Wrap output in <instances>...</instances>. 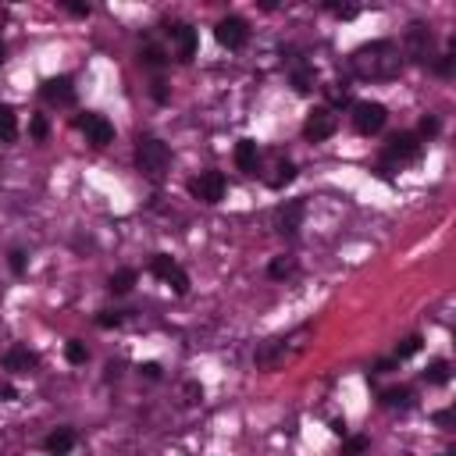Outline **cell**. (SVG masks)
Wrapping results in <instances>:
<instances>
[{
    "mask_svg": "<svg viewBox=\"0 0 456 456\" xmlns=\"http://www.w3.org/2000/svg\"><path fill=\"white\" fill-rule=\"evenodd\" d=\"M33 136H36V139H43V136H47V121H43V118H36V121H33Z\"/></svg>",
    "mask_w": 456,
    "mask_h": 456,
    "instance_id": "e575fe53",
    "label": "cell"
},
{
    "mask_svg": "<svg viewBox=\"0 0 456 456\" xmlns=\"http://www.w3.org/2000/svg\"><path fill=\"white\" fill-rule=\"evenodd\" d=\"M8 264H11L15 275H22V271H25V253H22V250H11V260H8Z\"/></svg>",
    "mask_w": 456,
    "mask_h": 456,
    "instance_id": "4dcf8cb0",
    "label": "cell"
},
{
    "mask_svg": "<svg viewBox=\"0 0 456 456\" xmlns=\"http://www.w3.org/2000/svg\"><path fill=\"white\" fill-rule=\"evenodd\" d=\"M136 271L132 267H121V271H114L111 275V282H107V289L114 292V296H125V292H132V285H136Z\"/></svg>",
    "mask_w": 456,
    "mask_h": 456,
    "instance_id": "d6986e66",
    "label": "cell"
},
{
    "mask_svg": "<svg viewBox=\"0 0 456 456\" xmlns=\"http://www.w3.org/2000/svg\"><path fill=\"white\" fill-rule=\"evenodd\" d=\"M435 72H439V75H453V54H442V61L435 65Z\"/></svg>",
    "mask_w": 456,
    "mask_h": 456,
    "instance_id": "1f68e13d",
    "label": "cell"
},
{
    "mask_svg": "<svg viewBox=\"0 0 456 456\" xmlns=\"http://www.w3.org/2000/svg\"><path fill=\"white\" fill-rule=\"evenodd\" d=\"M368 446H371V442L363 439V435H353V439H346V442H343V456H360Z\"/></svg>",
    "mask_w": 456,
    "mask_h": 456,
    "instance_id": "484cf974",
    "label": "cell"
},
{
    "mask_svg": "<svg viewBox=\"0 0 456 456\" xmlns=\"http://www.w3.org/2000/svg\"><path fill=\"white\" fill-rule=\"evenodd\" d=\"M214 40L221 47H228V50H242V47H246V40H250V29H246V22H242V18L228 15V18H221L214 25Z\"/></svg>",
    "mask_w": 456,
    "mask_h": 456,
    "instance_id": "52a82bcc",
    "label": "cell"
},
{
    "mask_svg": "<svg viewBox=\"0 0 456 456\" xmlns=\"http://www.w3.org/2000/svg\"><path fill=\"white\" fill-rule=\"evenodd\" d=\"M97 324H100V328H118V324H121V314H118V310H100Z\"/></svg>",
    "mask_w": 456,
    "mask_h": 456,
    "instance_id": "f1b7e54d",
    "label": "cell"
},
{
    "mask_svg": "<svg viewBox=\"0 0 456 456\" xmlns=\"http://www.w3.org/2000/svg\"><path fill=\"white\" fill-rule=\"evenodd\" d=\"M349 68L363 82H388V79H396L403 72V57H400L396 43L375 40V43H360L349 54Z\"/></svg>",
    "mask_w": 456,
    "mask_h": 456,
    "instance_id": "6da1fadb",
    "label": "cell"
},
{
    "mask_svg": "<svg viewBox=\"0 0 456 456\" xmlns=\"http://www.w3.org/2000/svg\"><path fill=\"white\" fill-rule=\"evenodd\" d=\"M292 267H296V264H292L289 257H275V260H271V267H267V275H271V278H289Z\"/></svg>",
    "mask_w": 456,
    "mask_h": 456,
    "instance_id": "603a6c76",
    "label": "cell"
},
{
    "mask_svg": "<svg viewBox=\"0 0 456 456\" xmlns=\"http://www.w3.org/2000/svg\"><path fill=\"white\" fill-rule=\"evenodd\" d=\"M43 449H47L50 456H68V453L75 449V435H72L68 428H57V432H50V435H47Z\"/></svg>",
    "mask_w": 456,
    "mask_h": 456,
    "instance_id": "2e32d148",
    "label": "cell"
},
{
    "mask_svg": "<svg viewBox=\"0 0 456 456\" xmlns=\"http://www.w3.org/2000/svg\"><path fill=\"white\" fill-rule=\"evenodd\" d=\"M435 420L442 424V428H453V410H442V414H435Z\"/></svg>",
    "mask_w": 456,
    "mask_h": 456,
    "instance_id": "d590c367",
    "label": "cell"
},
{
    "mask_svg": "<svg viewBox=\"0 0 456 456\" xmlns=\"http://www.w3.org/2000/svg\"><path fill=\"white\" fill-rule=\"evenodd\" d=\"M225 189H228V182H225L221 171H203L200 178L189 182V193H193L196 200H203V203H221V200H225Z\"/></svg>",
    "mask_w": 456,
    "mask_h": 456,
    "instance_id": "8992f818",
    "label": "cell"
},
{
    "mask_svg": "<svg viewBox=\"0 0 456 456\" xmlns=\"http://www.w3.org/2000/svg\"><path fill=\"white\" fill-rule=\"evenodd\" d=\"M296 178V164H289V161H282L278 164V175L271 178V189H282V186H289V182Z\"/></svg>",
    "mask_w": 456,
    "mask_h": 456,
    "instance_id": "7402d4cb",
    "label": "cell"
},
{
    "mask_svg": "<svg viewBox=\"0 0 456 456\" xmlns=\"http://www.w3.org/2000/svg\"><path fill=\"white\" fill-rule=\"evenodd\" d=\"M285 356V343L282 339H271L257 349V368H278V360Z\"/></svg>",
    "mask_w": 456,
    "mask_h": 456,
    "instance_id": "e0dca14e",
    "label": "cell"
},
{
    "mask_svg": "<svg viewBox=\"0 0 456 456\" xmlns=\"http://www.w3.org/2000/svg\"><path fill=\"white\" fill-rule=\"evenodd\" d=\"M65 356H68V363H75V368H79V363H86V360H89L86 346H82V343H75V339H72V343L65 346Z\"/></svg>",
    "mask_w": 456,
    "mask_h": 456,
    "instance_id": "cb8c5ba5",
    "label": "cell"
},
{
    "mask_svg": "<svg viewBox=\"0 0 456 456\" xmlns=\"http://www.w3.org/2000/svg\"><path fill=\"white\" fill-rule=\"evenodd\" d=\"M292 82H296V93H310V89H314V75L310 72H296Z\"/></svg>",
    "mask_w": 456,
    "mask_h": 456,
    "instance_id": "83f0119b",
    "label": "cell"
},
{
    "mask_svg": "<svg viewBox=\"0 0 456 456\" xmlns=\"http://www.w3.org/2000/svg\"><path fill=\"white\" fill-rule=\"evenodd\" d=\"M15 139H18V114L8 104H0V143H15Z\"/></svg>",
    "mask_w": 456,
    "mask_h": 456,
    "instance_id": "ac0fdd59",
    "label": "cell"
},
{
    "mask_svg": "<svg viewBox=\"0 0 456 456\" xmlns=\"http://www.w3.org/2000/svg\"><path fill=\"white\" fill-rule=\"evenodd\" d=\"M331 432H336V435H343V439L349 435V428H346V420H331Z\"/></svg>",
    "mask_w": 456,
    "mask_h": 456,
    "instance_id": "8d00e7d4",
    "label": "cell"
},
{
    "mask_svg": "<svg viewBox=\"0 0 456 456\" xmlns=\"http://www.w3.org/2000/svg\"><path fill=\"white\" fill-rule=\"evenodd\" d=\"M235 164L239 171H246V175H257V164H260V150L253 139H239L235 143Z\"/></svg>",
    "mask_w": 456,
    "mask_h": 456,
    "instance_id": "5bb4252c",
    "label": "cell"
},
{
    "mask_svg": "<svg viewBox=\"0 0 456 456\" xmlns=\"http://www.w3.org/2000/svg\"><path fill=\"white\" fill-rule=\"evenodd\" d=\"M171 164V150L157 139V136H143L136 143V168L146 175V178H161Z\"/></svg>",
    "mask_w": 456,
    "mask_h": 456,
    "instance_id": "7a4b0ae2",
    "label": "cell"
},
{
    "mask_svg": "<svg viewBox=\"0 0 456 456\" xmlns=\"http://www.w3.org/2000/svg\"><path fill=\"white\" fill-rule=\"evenodd\" d=\"M36 363H40V356L29 346H11L4 353V371H11V375H25V371H33Z\"/></svg>",
    "mask_w": 456,
    "mask_h": 456,
    "instance_id": "4fadbf2b",
    "label": "cell"
},
{
    "mask_svg": "<svg viewBox=\"0 0 456 456\" xmlns=\"http://www.w3.org/2000/svg\"><path fill=\"white\" fill-rule=\"evenodd\" d=\"M336 114H331L328 107H317V111H310L307 114V121H303V136H307L310 143H321V139H328V136H336Z\"/></svg>",
    "mask_w": 456,
    "mask_h": 456,
    "instance_id": "ba28073f",
    "label": "cell"
},
{
    "mask_svg": "<svg viewBox=\"0 0 456 456\" xmlns=\"http://www.w3.org/2000/svg\"><path fill=\"white\" fill-rule=\"evenodd\" d=\"M424 382H428V385H446L449 382V363L446 360H432L428 371H424Z\"/></svg>",
    "mask_w": 456,
    "mask_h": 456,
    "instance_id": "ffe728a7",
    "label": "cell"
},
{
    "mask_svg": "<svg viewBox=\"0 0 456 456\" xmlns=\"http://www.w3.org/2000/svg\"><path fill=\"white\" fill-rule=\"evenodd\" d=\"M139 375H146V378H161V368H157V363H139Z\"/></svg>",
    "mask_w": 456,
    "mask_h": 456,
    "instance_id": "d6a6232c",
    "label": "cell"
},
{
    "mask_svg": "<svg viewBox=\"0 0 456 456\" xmlns=\"http://www.w3.org/2000/svg\"><path fill=\"white\" fill-rule=\"evenodd\" d=\"M79 129L86 132V139L93 143V146H107V143H114V125H111L104 114H93V111L82 114V118H79Z\"/></svg>",
    "mask_w": 456,
    "mask_h": 456,
    "instance_id": "30bf717a",
    "label": "cell"
},
{
    "mask_svg": "<svg viewBox=\"0 0 456 456\" xmlns=\"http://www.w3.org/2000/svg\"><path fill=\"white\" fill-rule=\"evenodd\" d=\"M385 121H388V111H385L382 104H375V100H360V104H353V129H356L360 136H375V132H382V129H385Z\"/></svg>",
    "mask_w": 456,
    "mask_h": 456,
    "instance_id": "277c9868",
    "label": "cell"
},
{
    "mask_svg": "<svg viewBox=\"0 0 456 456\" xmlns=\"http://www.w3.org/2000/svg\"><path fill=\"white\" fill-rule=\"evenodd\" d=\"M299 218H303V200H289V203L278 210V232H282V235H296Z\"/></svg>",
    "mask_w": 456,
    "mask_h": 456,
    "instance_id": "9a60e30c",
    "label": "cell"
},
{
    "mask_svg": "<svg viewBox=\"0 0 456 456\" xmlns=\"http://www.w3.org/2000/svg\"><path fill=\"white\" fill-rule=\"evenodd\" d=\"M150 271H154L157 278H164L178 296H186V292H189V275H186V271H182V264L171 260L168 253H154V260H150Z\"/></svg>",
    "mask_w": 456,
    "mask_h": 456,
    "instance_id": "5b68a950",
    "label": "cell"
},
{
    "mask_svg": "<svg viewBox=\"0 0 456 456\" xmlns=\"http://www.w3.org/2000/svg\"><path fill=\"white\" fill-rule=\"evenodd\" d=\"M435 33L424 22H414L410 29H407V36H403V54L407 57H414L417 65H428V61H435Z\"/></svg>",
    "mask_w": 456,
    "mask_h": 456,
    "instance_id": "3957f363",
    "label": "cell"
},
{
    "mask_svg": "<svg viewBox=\"0 0 456 456\" xmlns=\"http://www.w3.org/2000/svg\"><path fill=\"white\" fill-rule=\"evenodd\" d=\"M417 154H420V139H417L414 132L392 136L388 146H385V161H400V164H407V161H414Z\"/></svg>",
    "mask_w": 456,
    "mask_h": 456,
    "instance_id": "8fae6325",
    "label": "cell"
},
{
    "mask_svg": "<svg viewBox=\"0 0 456 456\" xmlns=\"http://www.w3.org/2000/svg\"><path fill=\"white\" fill-rule=\"evenodd\" d=\"M435 132H439V118L424 114V118H420V136H435Z\"/></svg>",
    "mask_w": 456,
    "mask_h": 456,
    "instance_id": "f546056e",
    "label": "cell"
},
{
    "mask_svg": "<svg viewBox=\"0 0 456 456\" xmlns=\"http://www.w3.org/2000/svg\"><path fill=\"white\" fill-rule=\"evenodd\" d=\"M65 8H68L75 18H86V15H89V4H65Z\"/></svg>",
    "mask_w": 456,
    "mask_h": 456,
    "instance_id": "836d02e7",
    "label": "cell"
},
{
    "mask_svg": "<svg viewBox=\"0 0 456 456\" xmlns=\"http://www.w3.org/2000/svg\"><path fill=\"white\" fill-rule=\"evenodd\" d=\"M385 407H410V388H392V392H385Z\"/></svg>",
    "mask_w": 456,
    "mask_h": 456,
    "instance_id": "4316f807",
    "label": "cell"
},
{
    "mask_svg": "<svg viewBox=\"0 0 456 456\" xmlns=\"http://www.w3.org/2000/svg\"><path fill=\"white\" fill-rule=\"evenodd\" d=\"M375 371H378V375H388V371H392V360H382V363H378Z\"/></svg>",
    "mask_w": 456,
    "mask_h": 456,
    "instance_id": "74e56055",
    "label": "cell"
},
{
    "mask_svg": "<svg viewBox=\"0 0 456 456\" xmlns=\"http://www.w3.org/2000/svg\"><path fill=\"white\" fill-rule=\"evenodd\" d=\"M417 349H420V336H410V339H403V343L396 346V360H410Z\"/></svg>",
    "mask_w": 456,
    "mask_h": 456,
    "instance_id": "d4e9b609",
    "label": "cell"
},
{
    "mask_svg": "<svg viewBox=\"0 0 456 456\" xmlns=\"http://www.w3.org/2000/svg\"><path fill=\"white\" fill-rule=\"evenodd\" d=\"M0 61H4V43H0Z\"/></svg>",
    "mask_w": 456,
    "mask_h": 456,
    "instance_id": "f35d334b",
    "label": "cell"
},
{
    "mask_svg": "<svg viewBox=\"0 0 456 456\" xmlns=\"http://www.w3.org/2000/svg\"><path fill=\"white\" fill-rule=\"evenodd\" d=\"M40 93H43V100H47V104L68 107V104L75 100V86H72V79H68V75H54V79H47V82L40 86Z\"/></svg>",
    "mask_w": 456,
    "mask_h": 456,
    "instance_id": "7c38bea8",
    "label": "cell"
},
{
    "mask_svg": "<svg viewBox=\"0 0 456 456\" xmlns=\"http://www.w3.org/2000/svg\"><path fill=\"white\" fill-rule=\"evenodd\" d=\"M168 40H171V47H175V57H178V61H193V57H196L200 40H196V29H193V25H186V22L171 25V29H168Z\"/></svg>",
    "mask_w": 456,
    "mask_h": 456,
    "instance_id": "9c48e42d",
    "label": "cell"
},
{
    "mask_svg": "<svg viewBox=\"0 0 456 456\" xmlns=\"http://www.w3.org/2000/svg\"><path fill=\"white\" fill-rule=\"evenodd\" d=\"M139 61H143V65H146V68H161V65H164V61H168V57H164V50H161V47H154V43H150V47H143V54H139Z\"/></svg>",
    "mask_w": 456,
    "mask_h": 456,
    "instance_id": "44dd1931",
    "label": "cell"
}]
</instances>
